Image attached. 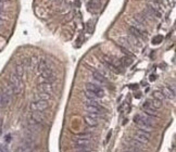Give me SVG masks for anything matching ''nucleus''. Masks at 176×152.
Returning <instances> with one entry per match:
<instances>
[{
	"label": "nucleus",
	"instance_id": "obj_1",
	"mask_svg": "<svg viewBox=\"0 0 176 152\" xmlns=\"http://www.w3.org/2000/svg\"><path fill=\"white\" fill-rule=\"evenodd\" d=\"M134 122L139 126V129H142L145 132H151L152 129V117L149 115H142L137 114L134 117Z\"/></svg>",
	"mask_w": 176,
	"mask_h": 152
},
{
	"label": "nucleus",
	"instance_id": "obj_2",
	"mask_svg": "<svg viewBox=\"0 0 176 152\" xmlns=\"http://www.w3.org/2000/svg\"><path fill=\"white\" fill-rule=\"evenodd\" d=\"M86 91L92 94L96 98H103L104 97V90L100 86L96 85L94 83H87L86 84Z\"/></svg>",
	"mask_w": 176,
	"mask_h": 152
},
{
	"label": "nucleus",
	"instance_id": "obj_3",
	"mask_svg": "<svg viewBox=\"0 0 176 152\" xmlns=\"http://www.w3.org/2000/svg\"><path fill=\"white\" fill-rule=\"evenodd\" d=\"M49 107V102L47 100H40V101H34L31 102L29 104V109L33 112H43Z\"/></svg>",
	"mask_w": 176,
	"mask_h": 152
},
{
	"label": "nucleus",
	"instance_id": "obj_4",
	"mask_svg": "<svg viewBox=\"0 0 176 152\" xmlns=\"http://www.w3.org/2000/svg\"><path fill=\"white\" fill-rule=\"evenodd\" d=\"M134 139L138 140L139 142L144 143V145H147V143L149 142V140H150V134L142 129H137L135 132Z\"/></svg>",
	"mask_w": 176,
	"mask_h": 152
},
{
	"label": "nucleus",
	"instance_id": "obj_5",
	"mask_svg": "<svg viewBox=\"0 0 176 152\" xmlns=\"http://www.w3.org/2000/svg\"><path fill=\"white\" fill-rule=\"evenodd\" d=\"M10 83H11V88H12L13 92L19 94L22 90V83L20 77H18L16 75H11L10 76Z\"/></svg>",
	"mask_w": 176,
	"mask_h": 152
},
{
	"label": "nucleus",
	"instance_id": "obj_6",
	"mask_svg": "<svg viewBox=\"0 0 176 152\" xmlns=\"http://www.w3.org/2000/svg\"><path fill=\"white\" fill-rule=\"evenodd\" d=\"M85 122L91 127L97 126L99 124V114L98 113H87L85 116Z\"/></svg>",
	"mask_w": 176,
	"mask_h": 152
},
{
	"label": "nucleus",
	"instance_id": "obj_7",
	"mask_svg": "<svg viewBox=\"0 0 176 152\" xmlns=\"http://www.w3.org/2000/svg\"><path fill=\"white\" fill-rule=\"evenodd\" d=\"M142 110H144V112H145L147 115H149V116H151V117L158 116V113H157V111H155V109L151 105V103L149 101L145 102V103L142 104Z\"/></svg>",
	"mask_w": 176,
	"mask_h": 152
},
{
	"label": "nucleus",
	"instance_id": "obj_8",
	"mask_svg": "<svg viewBox=\"0 0 176 152\" xmlns=\"http://www.w3.org/2000/svg\"><path fill=\"white\" fill-rule=\"evenodd\" d=\"M74 143L76 145V148H79V147H87L89 146V143H90V140L89 138L87 137H84V136H78L74 138Z\"/></svg>",
	"mask_w": 176,
	"mask_h": 152
},
{
	"label": "nucleus",
	"instance_id": "obj_9",
	"mask_svg": "<svg viewBox=\"0 0 176 152\" xmlns=\"http://www.w3.org/2000/svg\"><path fill=\"white\" fill-rule=\"evenodd\" d=\"M37 89H38V91L46 92V94H49V95H51L52 91H54V87L51 85V83H46V82L39 84V85L37 86Z\"/></svg>",
	"mask_w": 176,
	"mask_h": 152
},
{
	"label": "nucleus",
	"instance_id": "obj_10",
	"mask_svg": "<svg viewBox=\"0 0 176 152\" xmlns=\"http://www.w3.org/2000/svg\"><path fill=\"white\" fill-rule=\"evenodd\" d=\"M40 77L44 79L46 83H52L54 79H56V76H54V72H52L50 69H48V70L44 71V72H41Z\"/></svg>",
	"mask_w": 176,
	"mask_h": 152
},
{
	"label": "nucleus",
	"instance_id": "obj_11",
	"mask_svg": "<svg viewBox=\"0 0 176 152\" xmlns=\"http://www.w3.org/2000/svg\"><path fill=\"white\" fill-rule=\"evenodd\" d=\"M161 92L163 94L164 98H167V99H174V97H175V87H174V85L171 87V86H169V87H164L162 90H161Z\"/></svg>",
	"mask_w": 176,
	"mask_h": 152
},
{
	"label": "nucleus",
	"instance_id": "obj_12",
	"mask_svg": "<svg viewBox=\"0 0 176 152\" xmlns=\"http://www.w3.org/2000/svg\"><path fill=\"white\" fill-rule=\"evenodd\" d=\"M92 76H94V78L97 80L98 83H100V84H106L107 83V79H106V76L103 74H101L100 72H98V71H92Z\"/></svg>",
	"mask_w": 176,
	"mask_h": 152
},
{
	"label": "nucleus",
	"instance_id": "obj_13",
	"mask_svg": "<svg viewBox=\"0 0 176 152\" xmlns=\"http://www.w3.org/2000/svg\"><path fill=\"white\" fill-rule=\"evenodd\" d=\"M50 96L49 94H46V92H37L36 95L34 96V100L35 101H40V100H49V98H50Z\"/></svg>",
	"mask_w": 176,
	"mask_h": 152
},
{
	"label": "nucleus",
	"instance_id": "obj_14",
	"mask_svg": "<svg viewBox=\"0 0 176 152\" xmlns=\"http://www.w3.org/2000/svg\"><path fill=\"white\" fill-rule=\"evenodd\" d=\"M128 29H129V33H131V34L134 36V38H136V39L142 37V33L140 32L136 26H129Z\"/></svg>",
	"mask_w": 176,
	"mask_h": 152
},
{
	"label": "nucleus",
	"instance_id": "obj_15",
	"mask_svg": "<svg viewBox=\"0 0 176 152\" xmlns=\"http://www.w3.org/2000/svg\"><path fill=\"white\" fill-rule=\"evenodd\" d=\"M32 118H33L35 122L40 123V122H43V121H44L45 116L40 113V112H33V114H32Z\"/></svg>",
	"mask_w": 176,
	"mask_h": 152
},
{
	"label": "nucleus",
	"instance_id": "obj_16",
	"mask_svg": "<svg viewBox=\"0 0 176 152\" xmlns=\"http://www.w3.org/2000/svg\"><path fill=\"white\" fill-rule=\"evenodd\" d=\"M48 69H50L49 67V64H48V62L46 60H41L40 62H39V64H38V71L39 72H44V71L48 70Z\"/></svg>",
	"mask_w": 176,
	"mask_h": 152
},
{
	"label": "nucleus",
	"instance_id": "obj_17",
	"mask_svg": "<svg viewBox=\"0 0 176 152\" xmlns=\"http://www.w3.org/2000/svg\"><path fill=\"white\" fill-rule=\"evenodd\" d=\"M88 113H98L100 112V105H86Z\"/></svg>",
	"mask_w": 176,
	"mask_h": 152
},
{
	"label": "nucleus",
	"instance_id": "obj_18",
	"mask_svg": "<svg viewBox=\"0 0 176 152\" xmlns=\"http://www.w3.org/2000/svg\"><path fill=\"white\" fill-rule=\"evenodd\" d=\"M15 75L18 77H22L24 75V66H23L22 64H18L15 67Z\"/></svg>",
	"mask_w": 176,
	"mask_h": 152
},
{
	"label": "nucleus",
	"instance_id": "obj_19",
	"mask_svg": "<svg viewBox=\"0 0 176 152\" xmlns=\"http://www.w3.org/2000/svg\"><path fill=\"white\" fill-rule=\"evenodd\" d=\"M10 100V96L7 95L6 92H3V94H0V104H6L8 103Z\"/></svg>",
	"mask_w": 176,
	"mask_h": 152
},
{
	"label": "nucleus",
	"instance_id": "obj_20",
	"mask_svg": "<svg viewBox=\"0 0 176 152\" xmlns=\"http://www.w3.org/2000/svg\"><path fill=\"white\" fill-rule=\"evenodd\" d=\"M129 145L134 147H137V148H140V149H145V145L142 142H139L138 140L136 139H131L129 140Z\"/></svg>",
	"mask_w": 176,
	"mask_h": 152
},
{
	"label": "nucleus",
	"instance_id": "obj_21",
	"mask_svg": "<svg viewBox=\"0 0 176 152\" xmlns=\"http://www.w3.org/2000/svg\"><path fill=\"white\" fill-rule=\"evenodd\" d=\"M153 99H157V100H159V101H163L164 99V96L163 94L161 91H154L153 92Z\"/></svg>",
	"mask_w": 176,
	"mask_h": 152
},
{
	"label": "nucleus",
	"instance_id": "obj_22",
	"mask_svg": "<svg viewBox=\"0 0 176 152\" xmlns=\"http://www.w3.org/2000/svg\"><path fill=\"white\" fill-rule=\"evenodd\" d=\"M151 103V105L153 107L154 109H159L162 107V101H159V100H157V99H153L152 101H149Z\"/></svg>",
	"mask_w": 176,
	"mask_h": 152
},
{
	"label": "nucleus",
	"instance_id": "obj_23",
	"mask_svg": "<svg viewBox=\"0 0 176 152\" xmlns=\"http://www.w3.org/2000/svg\"><path fill=\"white\" fill-rule=\"evenodd\" d=\"M127 151L128 152H144V149H140V148H137V147H134L129 145V146L127 147Z\"/></svg>",
	"mask_w": 176,
	"mask_h": 152
},
{
	"label": "nucleus",
	"instance_id": "obj_24",
	"mask_svg": "<svg viewBox=\"0 0 176 152\" xmlns=\"http://www.w3.org/2000/svg\"><path fill=\"white\" fill-rule=\"evenodd\" d=\"M123 61H124V63H125L126 65H129V64L132 63V60H126V58H124V59H123Z\"/></svg>",
	"mask_w": 176,
	"mask_h": 152
},
{
	"label": "nucleus",
	"instance_id": "obj_25",
	"mask_svg": "<svg viewBox=\"0 0 176 152\" xmlns=\"http://www.w3.org/2000/svg\"><path fill=\"white\" fill-rule=\"evenodd\" d=\"M3 23H4V21H3L1 18H0V26H2L3 25Z\"/></svg>",
	"mask_w": 176,
	"mask_h": 152
},
{
	"label": "nucleus",
	"instance_id": "obj_26",
	"mask_svg": "<svg viewBox=\"0 0 176 152\" xmlns=\"http://www.w3.org/2000/svg\"><path fill=\"white\" fill-rule=\"evenodd\" d=\"M10 0H0V3H4V2H8Z\"/></svg>",
	"mask_w": 176,
	"mask_h": 152
},
{
	"label": "nucleus",
	"instance_id": "obj_27",
	"mask_svg": "<svg viewBox=\"0 0 176 152\" xmlns=\"http://www.w3.org/2000/svg\"><path fill=\"white\" fill-rule=\"evenodd\" d=\"M126 152H128V151H126Z\"/></svg>",
	"mask_w": 176,
	"mask_h": 152
}]
</instances>
